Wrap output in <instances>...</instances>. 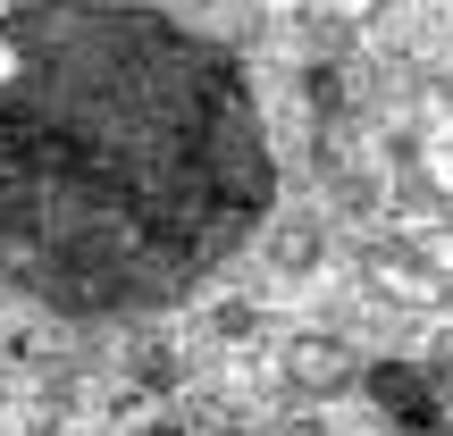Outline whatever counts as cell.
Listing matches in <instances>:
<instances>
[{
	"label": "cell",
	"instance_id": "cell-1",
	"mask_svg": "<svg viewBox=\"0 0 453 436\" xmlns=\"http://www.w3.org/2000/svg\"><path fill=\"white\" fill-rule=\"evenodd\" d=\"M277 143L226 42L127 0L0 17V286L59 319H151L243 260Z\"/></svg>",
	"mask_w": 453,
	"mask_h": 436
}]
</instances>
